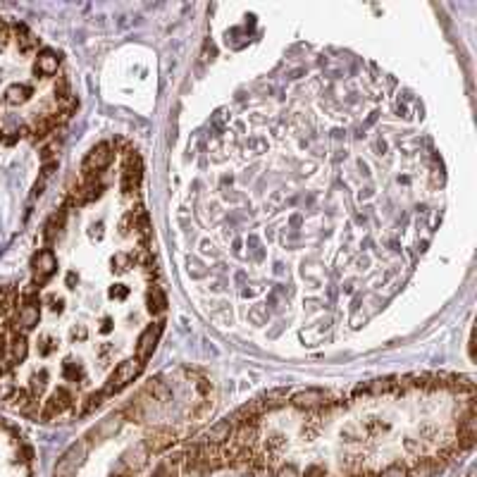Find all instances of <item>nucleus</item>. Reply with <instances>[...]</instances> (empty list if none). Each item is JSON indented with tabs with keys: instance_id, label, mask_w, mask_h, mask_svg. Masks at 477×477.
<instances>
[{
	"instance_id": "obj_13",
	"label": "nucleus",
	"mask_w": 477,
	"mask_h": 477,
	"mask_svg": "<svg viewBox=\"0 0 477 477\" xmlns=\"http://www.w3.org/2000/svg\"><path fill=\"white\" fill-rule=\"evenodd\" d=\"M29 96H31V89H29L27 84H10L8 89L3 93V101L8 103V106H22V103L29 101Z\"/></svg>"
},
{
	"instance_id": "obj_3",
	"label": "nucleus",
	"mask_w": 477,
	"mask_h": 477,
	"mask_svg": "<svg viewBox=\"0 0 477 477\" xmlns=\"http://www.w3.org/2000/svg\"><path fill=\"white\" fill-rule=\"evenodd\" d=\"M34 449L15 425L0 418V477H36Z\"/></svg>"
},
{
	"instance_id": "obj_11",
	"label": "nucleus",
	"mask_w": 477,
	"mask_h": 477,
	"mask_svg": "<svg viewBox=\"0 0 477 477\" xmlns=\"http://www.w3.org/2000/svg\"><path fill=\"white\" fill-rule=\"evenodd\" d=\"M65 222H67V206H62V208H57L53 215H50L48 222H45V227H43L45 243H53L55 241L57 234L65 229Z\"/></svg>"
},
{
	"instance_id": "obj_15",
	"label": "nucleus",
	"mask_w": 477,
	"mask_h": 477,
	"mask_svg": "<svg viewBox=\"0 0 477 477\" xmlns=\"http://www.w3.org/2000/svg\"><path fill=\"white\" fill-rule=\"evenodd\" d=\"M463 477H475V475H473V470H470V473H468V475H463Z\"/></svg>"
},
{
	"instance_id": "obj_1",
	"label": "nucleus",
	"mask_w": 477,
	"mask_h": 477,
	"mask_svg": "<svg viewBox=\"0 0 477 477\" xmlns=\"http://www.w3.org/2000/svg\"><path fill=\"white\" fill-rule=\"evenodd\" d=\"M287 389L248 401L172 453L186 477H434L475 444V394L372 397L322 389L289 408Z\"/></svg>"
},
{
	"instance_id": "obj_6",
	"label": "nucleus",
	"mask_w": 477,
	"mask_h": 477,
	"mask_svg": "<svg viewBox=\"0 0 477 477\" xmlns=\"http://www.w3.org/2000/svg\"><path fill=\"white\" fill-rule=\"evenodd\" d=\"M113 158H115L113 143L110 141L96 143V146L86 153L84 162H81V177H101V174L110 167Z\"/></svg>"
},
{
	"instance_id": "obj_12",
	"label": "nucleus",
	"mask_w": 477,
	"mask_h": 477,
	"mask_svg": "<svg viewBox=\"0 0 477 477\" xmlns=\"http://www.w3.org/2000/svg\"><path fill=\"white\" fill-rule=\"evenodd\" d=\"M13 36H15V43H17V48H20V53L27 55V53H34V50L38 48V38L29 31L27 24H15Z\"/></svg>"
},
{
	"instance_id": "obj_2",
	"label": "nucleus",
	"mask_w": 477,
	"mask_h": 477,
	"mask_svg": "<svg viewBox=\"0 0 477 477\" xmlns=\"http://www.w3.org/2000/svg\"><path fill=\"white\" fill-rule=\"evenodd\" d=\"M213 408L215 394L194 392L177 404L167 382L150 380L124 408L69 446L53 477H150L158 458L191 441Z\"/></svg>"
},
{
	"instance_id": "obj_9",
	"label": "nucleus",
	"mask_w": 477,
	"mask_h": 477,
	"mask_svg": "<svg viewBox=\"0 0 477 477\" xmlns=\"http://www.w3.org/2000/svg\"><path fill=\"white\" fill-rule=\"evenodd\" d=\"M57 72H60V57H57V53H53L50 48L41 50L36 55V62H34V74H38V77H55Z\"/></svg>"
},
{
	"instance_id": "obj_4",
	"label": "nucleus",
	"mask_w": 477,
	"mask_h": 477,
	"mask_svg": "<svg viewBox=\"0 0 477 477\" xmlns=\"http://www.w3.org/2000/svg\"><path fill=\"white\" fill-rule=\"evenodd\" d=\"M122 146V172H120V191L122 199L127 203L138 199V191H141V179H143V165H141V155L136 153V148L129 141L120 138Z\"/></svg>"
},
{
	"instance_id": "obj_10",
	"label": "nucleus",
	"mask_w": 477,
	"mask_h": 477,
	"mask_svg": "<svg viewBox=\"0 0 477 477\" xmlns=\"http://www.w3.org/2000/svg\"><path fill=\"white\" fill-rule=\"evenodd\" d=\"M146 311H148L153 318L165 315V311H167V299H165V292H162L160 282L148 284V289H146Z\"/></svg>"
},
{
	"instance_id": "obj_7",
	"label": "nucleus",
	"mask_w": 477,
	"mask_h": 477,
	"mask_svg": "<svg viewBox=\"0 0 477 477\" xmlns=\"http://www.w3.org/2000/svg\"><path fill=\"white\" fill-rule=\"evenodd\" d=\"M57 272V258L53 253V248H41V251L34 253L31 258V284L36 289L45 287V284L50 282V277H53Z\"/></svg>"
},
{
	"instance_id": "obj_8",
	"label": "nucleus",
	"mask_w": 477,
	"mask_h": 477,
	"mask_svg": "<svg viewBox=\"0 0 477 477\" xmlns=\"http://www.w3.org/2000/svg\"><path fill=\"white\" fill-rule=\"evenodd\" d=\"M162 329H165L162 320H155V322L146 325L141 334H138L136 344H134V358H138L141 363H148L150 356L155 353V346H158V341H160Z\"/></svg>"
},
{
	"instance_id": "obj_17",
	"label": "nucleus",
	"mask_w": 477,
	"mask_h": 477,
	"mask_svg": "<svg viewBox=\"0 0 477 477\" xmlns=\"http://www.w3.org/2000/svg\"><path fill=\"white\" fill-rule=\"evenodd\" d=\"M179 477H184V473H182V470H179Z\"/></svg>"
},
{
	"instance_id": "obj_5",
	"label": "nucleus",
	"mask_w": 477,
	"mask_h": 477,
	"mask_svg": "<svg viewBox=\"0 0 477 477\" xmlns=\"http://www.w3.org/2000/svg\"><path fill=\"white\" fill-rule=\"evenodd\" d=\"M143 368H146V363H141L138 358H127L124 363H118L113 370L108 372L106 382H103V394L110 399L115 397V394H120L124 387H129L134 380H136L138 375L143 372Z\"/></svg>"
},
{
	"instance_id": "obj_14",
	"label": "nucleus",
	"mask_w": 477,
	"mask_h": 477,
	"mask_svg": "<svg viewBox=\"0 0 477 477\" xmlns=\"http://www.w3.org/2000/svg\"><path fill=\"white\" fill-rule=\"evenodd\" d=\"M57 167V160H50V162H43V170H41V177L38 182L34 184V196H41L45 189V184L50 182V177H53V170Z\"/></svg>"
},
{
	"instance_id": "obj_16",
	"label": "nucleus",
	"mask_w": 477,
	"mask_h": 477,
	"mask_svg": "<svg viewBox=\"0 0 477 477\" xmlns=\"http://www.w3.org/2000/svg\"><path fill=\"white\" fill-rule=\"evenodd\" d=\"M0 141H3V129H0Z\"/></svg>"
}]
</instances>
